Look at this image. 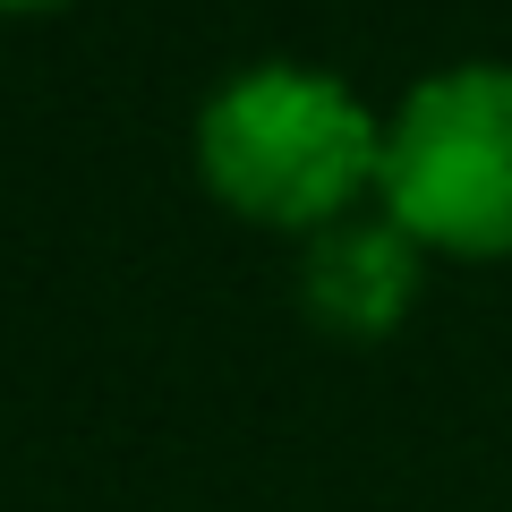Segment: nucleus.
I'll list each match as a JSON object with an SVG mask.
<instances>
[{"label":"nucleus","instance_id":"obj_3","mask_svg":"<svg viewBox=\"0 0 512 512\" xmlns=\"http://www.w3.org/2000/svg\"><path fill=\"white\" fill-rule=\"evenodd\" d=\"M419 239L384 214H342L299 248V299L333 333H384L419 291Z\"/></svg>","mask_w":512,"mask_h":512},{"label":"nucleus","instance_id":"obj_1","mask_svg":"<svg viewBox=\"0 0 512 512\" xmlns=\"http://www.w3.org/2000/svg\"><path fill=\"white\" fill-rule=\"evenodd\" d=\"M384 120L316 60H248L197 103V171L231 214L325 231L376 197Z\"/></svg>","mask_w":512,"mask_h":512},{"label":"nucleus","instance_id":"obj_4","mask_svg":"<svg viewBox=\"0 0 512 512\" xmlns=\"http://www.w3.org/2000/svg\"><path fill=\"white\" fill-rule=\"evenodd\" d=\"M0 9H52V0H0Z\"/></svg>","mask_w":512,"mask_h":512},{"label":"nucleus","instance_id":"obj_2","mask_svg":"<svg viewBox=\"0 0 512 512\" xmlns=\"http://www.w3.org/2000/svg\"><path fill=\"white\" fill-rule=\"evenodd\" d=\"M376 214L436 256H512V60L427 69L384 111Z\"/></svg>","mask_w":512,"mask_h":512}]
</instances>
